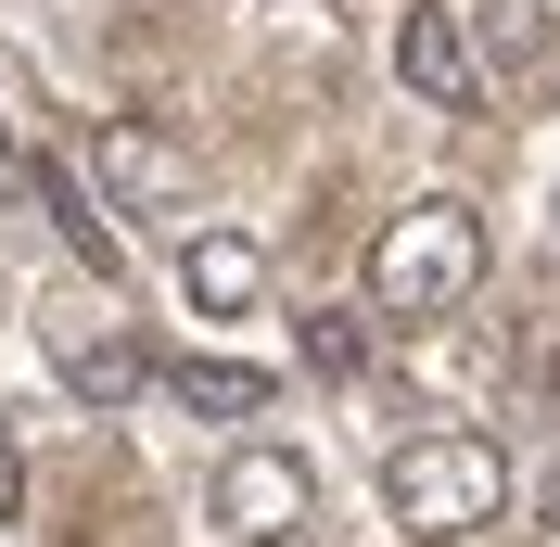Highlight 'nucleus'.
<instances>
[{
    "mask_svg": "<svg viewBox=\"0 0 560 547\" xmlns=\"http://www.w3.org/2000/svg\"><path fill=\"white\" fill-rule=\"evenodd\" d=\"M357 357H370V331H357L345 306H306V370L318 382H357Z\"/></svg>",
    "mask_w": 560,
    "mask_h": 547,
    "instance_id": "obj_10",
    "label": "nucleus"
},
{
    "mask_svg": "<svg viewBox=\"0 0 560 547\" xmlns=\"http://www.w3.org/2000/svg\"><path fill=\"white\" fill-rule=\"evenodd\" d=\"M13 178H26V191H38V217H51V230H65L77 242V255H90V268H128V242H115V217L103 205H90V178H77V166H51V153H26V166H13Z\"/></svg>",
    "mask_w": 560,
    "mask_h": 547,
    "instance_id": "obj_8",
    "label": "nucleus"
},
{
    "mask_svg": "<svg viewBox=\"0 0 560 547\" xmlns=\"http://www.w3.org/2000/svg\"><path fill=\"white\" fill-rule=\"evenodd\" d=\"M178 293L205 318H255V293H268V255H255L243 230H191L178 242Z\"/></svg>",
    "mask_w": 560,
    "mask_h": 547,
    "instance_id": "obj_6",
    "label": "nucleus"
},
{
    "mask_svg": "<svg viewBox=\"0 0 560 547\" xmlns=\"http://www.w3.org/2000/svg\"><path fill=\"white\" fill-rule=\"evenodd\" d=\"M485 51L497 65H535L548 51V0H485Z\"/></svg>",
    "mask_w": 560,
    "mask_h": 547,
    "instance_id": "obj_11",
    "label": "nucleus"
},
{
    "mask_svg": "<svg viewBox=\"0 0 560 547\" xmlns=\"http://www.w3.org/2000/svg\"><path fill=\"white\" fill-rule=\"evenodd\" d=\"M166 395H178L191 420H255V408H268V370H243V357H178Z\"/></svg>",
    "mask_w": 560,
    "mask_h": 547,
    "instance_id": "obj_9",
    "label": "nucleus"
},
{
    "mask_svg": "<svg viewBox=\"0 0 560 547\" xmlns=\"http://www.w3.org/2000/svg\"><path fill=\"white\" fill-rule=\"evenodd\" d=\"M90 178H103V205H128V217H178L191 205V153H178L166 128H140V115H115V128L90 140Z\"/></svg>",
    "mask_w": 560,
    "mask_h": 547,
    "instance_id": "obj_5",
    "label": "nucleus"
},
{
    "mask_svg": "<svg viewBox=\"0 0 560 547\" xmlns=\"http://www.w3.org/2000/svg\"><path fill=\"white\" fill-rule=\"evenodd\" d=\"M471 293H485V217L458 191L383 217V242H370V306L383 318H458Z\"/></svg>",
    "mask_w": 560,
    "mask_h": 547,
    "instance_id": "obj_1",
    "label": "nucleus"
},
{
    "mask_svg": "<svg viewBox=\"0 0 560 547\" xmlns=\"http://www.w3.org/2000/svg\"><path fill=\"white\" fill-rule=\"evenodd\" d=\"M548 547H560V535H548Z\"/></svg>",
    "mask_w": 560,
    "mask_h": 547,
    "instance_id": "obj_12",
    "label": "nucleus"
},
{
    "mask_svg": "<svg viewBox=\"0 0 560 547\" xmlns=\"http://www.w3.org/2000/svg\"><path fill=\"white\" fill-rule=\"evenodd\" d=\"M395 77H408L433 115H471V103H485V51H471V13H446V0H408V26H395Z\"/></svg>",
    "mask_w": 560,
    "mask_h": 547,
    "instance_id": "obj_4",
    "label": "nucleus"
},
{
    "mask_svg": "<svg viewBox=\"0 0 560 547\" xmlns=\"http://www.w3.org/2000/svg\"><path fill=\"white\" fill-rule=\"evenodd\" d=\"M205 522L230 547H293L318 522V472L293 458V445H230L217 458V484H205Z\"/></svg>",
    "mask_w": 560,
    "mask_h": 547,
    "instance_id": "obj_3",
    "label": "nucleus"
},
{
    "mask_svg": "<svg viewBox=\"0 0 560 547\" xmlns=\"http://www.w3.org/2000/svg\"><path fill=\"white\" fill-rule=\"evenodd\" d=\"M383 510H395L408 547H458V535H485L510 510V458L485 433H408L383 458Z\"/></svg>",
    "mask_w": 560,
    "mask_h": 547,
    "instance_id": "obj_2",
    "label": "nucleus"
},
{
    "mask_svg": "<svg viewBox=\"0 0 560 547\" xmlns=\"http://www.w3.org/2000/svg\"><path fill=\"white\" fill-rule=\"evenodd\" d=\"M51 357H65V382L90 408H128L140 382H153V357H140L128 331H90V318H51Z\"/></svg>",
    "mask_w": 560,
    "mask_h": 547,
    "instance_id": "obj_7",
    "label": "nucleus"
}]
</instances>
